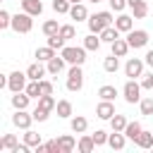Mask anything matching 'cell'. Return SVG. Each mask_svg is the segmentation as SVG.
Here are the masks:
<instances>
[{
	"label": "cell",
	"mask_w": 153,
	"mask_h": 153,
	"mask_svg": "<svg viewBox=\"0 0 153 153\" xmlns=\"http://www.w3.org/2000/svg\"><path fill=\"white\" fill-rule=\"evenodd\" d=\"M86 24H88V31H91V33H100L103 29H108V26L115 24V17H112V12L103 10V12L91 14V17L86 19Z\"/></svg>",
	"instance_id": "1"
},
{
	"label": "cell",
	"mask_w": 153,
	"mask_h": 153,
	"mask_svg": "<svg viewBox=\"0 0 153 153\" xmlns=\"http://www.w3.org/2000/svg\"><path fill=\"white\" fill-rule=\"evenodd\" d=\"M65 86H67V91H72V93H76V91L84 88V72H81V65H72V67H69Z\"/></svg>",
	"instance_id": "2"
},
{
	"label": "cell",
	"mask_w": 153,
	"mask_h": 153,
	"mask_svg": "<svg viewBox=\"0 0 153 153\" xmlns=\"http://www.w3.org/2000/svg\"><path fill=\"white\" fill-rule=\"evenodd\" d=\"M60 55L67 60V65H84L86 62V48H74V45H65L60 50Z\"/></svg>",
	"instance_id": "3"
},
{
	"label": "cell",
	"mask_w": 153,
	"mask_h": 153,
	"mask_svg": "<svg viewBox=\"0 0 153 153\" xmlns=\"http://www.w3.org/2000/svg\"><path fill=\"white\" fill-rule=\"evenodd\" d=\"M141 84H136V79H127V84H124V88H122V96H124V100L129 103V105H134V103H139L143 96H141Z\"/></svg>",
	"instance_id": "4"
},
{
	"label": "cell",
	"mask_w": 153,
	"mask_h": 153,
	"mask_svg": "<svg viewBox=\"0 0 153 153\" xmlns=\"http://www.w3.org/2000/svg\"><path fill=\"white\" fill-rule=\"evenodd\" d=\"M33 29V19L29 12H22V14H12V31L17 33H29Z\"/></svg>",
	"instance_id": "5"
},
{
	"label": "cell",
	"mask_w": 153,
	"mask_h": 153,
	"mask_svg": "<svg viewBox=\"0 0 153 153\" xmlns=\"http://www.w3.org/2000/svg\"><path fill=\"white\" fill-rule=\"evenodd\" d=\"M26 84H29V76H26V72H10L7 74V88L12 91V93H17V91H26Z\"/></svg>",
	"instance_id": "6"
},
{
	"label": "cell",
	"mask_w": 153,
	"mask_h": 153,
	"mask_svg": "<svg viewBox=\"0 0 153 153\" xmlns=\"http://www.w3.org/2000/svg\"><path fill=\"white\" fill-rule=\"evenodd\" d=\"M127 43H129L131 48H146V45H148V31H143V29H131V31L127 33Z\"/></svg>",
	"instance_id": "7"
},
{
	"label": "cell",
	"mask_w": 153,
	"mask_h": 153,
	"mask_svg": "<svg viewBox=\"0 0 153 153\" xmlns=\"http://www.w3.org/2000/svg\"><path fill=\"white\" fill-rule=\"evenodd\" d=\"M143 60L141 57H129L127 60V65H124V74L129 76V79H139V76H143Z\"/></svg>",
	"instance_id": "8"
},
{
	"label": "cell",
	"mask_w": 153,
	"mask_h": 153,
	"mask_svg": "<svg viewBox=\"0 0 153 153\" xmlns=\"http://www.w3.org/2000/svg\"><path fill=\"white\" fill-rule=\"evenodd\" d=\"M31 122H36L33 115H29L26 110H14V115H12V124H14V127H19V129H31Z\"/></svg>",
	"instance_id": "9"
},
{
	"label": "cell",
	"mask_w": 153,
	"mask_h": 153,
	"mask_svg": "<svg viewBox=\"0 0 153 153\" xmlns=\"http://www.w3.org/2000/svg\"><path fill=\"white\" fill-rule=\"evenodd\" d=\"M115 115V105H112V100H100L98 105H96V117H100V120H108L110 122V117Z\"/></svg>",
	"instance_id": "10"
},
{
	"label": "cell",
	"mask_w": 153,
	"mask_h": 153,
	"mask_svg": "<svg viewBox=\"0 0 153 153\" xmlns=\"http://www.w3.org/2000/svg\"><path fill=\"white\" fill-rule=\"evenodd\" d=\"M45 72H48V67H43L38 60H36L33 65H29V67H26V76H29L31 81H41V79L45 76Z\"/></svg>",
	"instance_id": "11"
},
{
	"label": "cell",
	"mask_w": 153,
	"mask_h": 153,
	"mask_svg": "<svg viewBox=\"0 0 153 153\" xmlns=\"http://www.w3.org/2000/svg\"><path fill=\"white\" fill-rule=\"evenodd\" d=\"M108 146H110L112 151H122V148L127 146V134H124V131H112V134L108 136Z\"/></svg>",
	"instance_id": "12"
},
{
	"label": "cell",
	"mask_w": 153,
	"mask_h": 153,
	"mask_svg": "<svg viewBox=\"0 0 153 153\" xmlns=\"http://www.w3.org/2000/svg\"><path fill=\"white\" fill-rule=\"evenodd\" d=\"M69 17H72L74 22H86L91 14H88V10H86V5H84V2H74V5H72V10H69Z\"/></svg>",
	"instance_id": "13"
},
{
	"label": "cell",
	"mask_w": 153,
	"mask_h": 153,
	"mask_svg": "<svg viewBox=\"0 0 153 153\" xmlns=\"http://www.w3.org/2000/svg\"><path fill=\"white\" fill-rule=\"evenodd\" d=\"M69 127H72L74 134H84V131L88 129V120H86L84 115H72V117H69Z\"/></svg>",
	"instance_id": "14"
},
{
	"label": "cell",
	"mask_w": 153,
	"mask_h": 153,
	"mask_svg": "<svg viewBox=\"0 0 153 153\" xmlns=\"http://www.w3.org/2000/svg\"><path fill=\"white\" fill-rule=\"evenodd\" d=\"M76 148H79V153H93V151H96L93 136H91V134H81L79 141H76Z\"/></svg>",
	"instance_id": "15"
},
{
	"label": "cell",
	"mask_w": 153,
	"mask_h": 153,
	"mask_svg": "<svg viewBox=\"0 0 153 153\" xmlns=\"http://www.w3.org/2000/svg\"><path fill=\"white\" fill-rule=\"evenodd\" d=\"M115 26L120 29V33H129V31L134 29V17H129V14H120V17H115Z\"/></svg>",
	"instance_id": "16"
},
{
	"label": "cell",
	"mask_w": 153,
	"mask_h": 153,
	"mask_svg": "<svg viewBox=\"0 0 153 153\" xmlns=\"http://www.w3.org/2000/svg\"><path fill=\"white\" fill-rule=\"evenodd\" d=\"M29 100H31V96H29L26 91H17V93L12 96V108H14V110H26V108H29Z\"/></svg>",
	"instance_id": "17"
},
{
	"label": "cell",
	"mask_w": 153,
	"mask_h": 153,
	"mask_svg": "<svg viewBox=\"0 0 153 153\" xmlns=\"http://www.w3.org/2000/svg\"><path fill=\"white\" fill-rule=\"evenodd\" d=\"M22 10L29 12L31 17H38V14H43V2L41 0H22Z\"/></svg>",
	"instance_id": "18"
},
{
	"label": "cell",
	"mask_w": 153,
	"mask_h": 153,
	"mask_svg": "<svg viewBox=\"0 0 153 153\" xmlns=\"http://www.w3.org/2000/svg\"><path fill=\"white\" fill-rule=\"evenodd\" d=\"M65 65H67V60H65L62 55H60V57L55 55L53 60H48V62H45V67H48V74H55V76H57V74L65 69Z\"/></svg>",
	"instance_id": "19"
},
{
	"label": "cell",
	"mask_w": 153,
	"mask_h": 153,
	"mask_svg": "<svg viewBox=\"0 0 153 153\" xmlns=\"http://www.w3.org/2000/svg\"><path fill=\"white\" fill-rule=\"evenodd\" d=\"M57 143H60V151H62V153H72V151L76 148V139H74L72 134H62V136H57Z\"/></svg>",
	"instance_id": "20"
},
{
	"label": "cell",
	"mask_w": 153,
	"mask_h": 153,
	"mask_svg": "<svg viewBox=\"0 0 153 153\" xmlns=\"http://www.w3.org/2000/svg\"><path fill=\"white\" fill-rule=\"evenodd\" d=\"M55 110H57V117H62V120H69V117L74 115V110H72V103H69L67 98H62V100H57V105H55Z\"/></svg>",
	"instance_id": "21"
},
{
	"label": "cell",
	"mask_w": 153,
	"mask_h": 153,
	"mask_svg": "<svg viewBox=\"0 0 153 153\" xmlns=\"http://www.w3.org/2000/svg\"><path fill=\"white\" fill-rule=\"evenodd\" d=\"M110 48H112V55H117V57H124L127 53H129V43H127V38H117L115 43H110Z\"/></svg>",
	"instance_id": "22"
},
{
	"label": "cell",
	"mask_w": 153,
	"mask_h": 153,
	"mask_svg": "<svg viewBox=\"0 0 153 153\" xmlns=\"http://www.w3.org/2000/svg\"><path fill=\"white\" fill-rule=\"evenodd\" d=\"M57 53H55V48H50V45H43V48H36V53H33V57L38 60V62H48V60H53Z\"/></svg>",
	"instance_id": "23"
},
{
	"label": "cell",
	"mask_w": 153,
	"mask_h": 153,
	"mask_svg": "<svg viewBox=\"0 0 153 153\" xmlns=\"http://www.w3.org/2000/svg\"><path fill=\"white\" fill-rule=\"evenodd\" d=\"M134 143H136L139 148H146V151H151V148H153V131H146V129H143V131L136 136V141H134Z\"/></svg>",
	"instance_id": "24"
},
{
	"label": "cell",
	"mask_w": 153,
	"mask_h": 153,
	"mask_svg": "<svg viewBox=\"0 0 153 153\" xmlns=\"http://www.w3.org/2000/svg\"><path fill=\"white\" fill-rule=\"evenodd\" d=\"M117 38H120V29H117V26H115V24H112V26H108V29H103V31H100V41H103V43H115V41H117Z\"/></svg>",
	"instance_id": "25"
},
{
	"label": "cell",
	"mask_w": 153,
	"mask_h": 153,
	"mask_svg": "<svg viewBox=\"0 0 153 153\" xmlns=\"http://www.w3.org/2000/svg\"><path fill=\"white\" fill-rule=\"evenodd\" d=\"M17 146H19V141H17V136H14V134H5V136L0 139V151H7V153H12Z\"/></svg>",
	"instance_id": "26"
},
{
	"label": "cell",
	"mask_w": 153,
	"mask_h": 153,
	"mask_svg": "<svg viewBox=\"0 0 153 153\" xmlns=\"http://www.w3.org/2000/svg\"><path fill=\"white\" fill-rule=\"evenodd\" d=\"M117 88L115 86H110V84H103L100 88H98V96H100V100H115L117 98Z\"/></svg>",
	"instance_id": "27"
},
{
	"label": "cell",
	"mask_w": 153,
	"mask_h": 153,
	"mask_svg": "<svg viewBox=\"0 0 153 153\" xmlns=\"http://www.w3.org/2000/svg\"><path fill=\"white\" fill-rule=\"evenodd\" d=\"M103 69H105V72H110V74H115V72L120 69V57L110 53V55L103 60Z\"/></svg>",
	"instance_id": "28"
},
{
	"label": "cell",
	"mask_w": 153,
	"mask_h": 153,
	"mask_svg": "<svg viewBox=\"0 0 153 153\" xmlns=\"http://www.w3.org/2000/svg\"><path fill=\"white\" fill-rule=\"evenodd\" d=\"M100 43H103V41H100V33H88V36L84 38V48H86V50H98Z\"/></svg>",
	"instance_id": "29"
},
{
	"label": "cell",
	"mask_w": 153,
	"mask_h": 153,
	"mask_svg": "<svg viewBox=\"0 0 153 153\" xmlns=\"http://www.w3.org/2000/svg\"><path fill=\"white\" fill-rule=\"evenodd\" d=\"M143 131V127L139 124V122H127V127H124V134H127V139H131V141H136V136Z\"/></svg>",
	"instance_id": "30"
},
{
	"label": "cell",
	"mask_w": 153,
	"mask_h": 153,
	"mask_svg": "<svg viewBox=\"0 0 153 153\" xmlns=\"http://www.w3.org/2000/svg\"><path fill=\"white\" fill-rule=\"evenodd\" d=\"M60 26H62V24H57L55 19H45L43 26H41V31H43L45 36H53V33H60Z\"/></svg>",
	"instance_id": "31"
},
{
	"label": "cell",
	"mask_w": 153,
	"mask_h": 153,
	"mask_svg": "<svg viewBox=\"0 0 153 153\" xmlns=\"http://www.w3.org/2000/svg\"><path fill=\"white\" fill-rule=\"evenodd\" d=\"M110 127H112V131H124V127H127V117L115 112V115L110 117Z\"/></svg>",
	"instance_id": "32"
},
{
	"label": "cell",
	"mask_w": 153,
	"mask_h": 153,
	"mask_svg": "<svg viewBox=\"0 0 153 153\" xmlns=\"http://www.w3.org/2000/svg\"><path fill=\"white\" fill-rule=\"evenodd\" d=\"M24 141L31 146V148H36L38 143H43V139H41V134H36L33 129H24Z\"/></svg>",
	"instance_id": "33"
},
{
	"label": "cell",
	"mask_w": 153,
	"mask_h": 153,
	"mask_svg": "<svg viewBox=\"0 0 153 153\" xmlns=\"http://www.w3.org/2000/svg\"><path fill=\"white\" fill-rule=\"evenodd\" d=\"M139 108H141V115L151 117V115H153V96H143V98L139 100Z\"/></svg>",
	"instance_id": "34"
},
{
	"label": "cell",
	"mask_w": 153,
	"mask_h": 153,
	"mask_svg": "<svg viewBox=\"0 0 153 153\" xmlns=\"http://www.w3.org/2000/svg\"><path fill=\"white\" fill-rule=\"evenodd\" d=\"M148 14V5H146V0H141V2H136L134 7H131V17L134 19H143Z\"/></svg>",
	"instance_id": "35"
},
{
	"label": "cell",
	"mask_w": 153,
	"mask_h": 153,
	"mask_svg": "<svg viewBox=\"0 0 153 153\" xmlns=\"http://www.w3.org/2000/svg\"><path fill=\"white\" fill-rule=\"evenodd\" d=\"M55 105H57V100H55L53 96H41V98H38V108H43V110H48V112H53Z\"/></svg>",
	"instance_id": "36"
},
{
	"label": "cell",
	"mask_w": 153,
	"mask_h": 153,
	"mask_svg": "<svg viewBox=\"0 0 153 153\" xmlns=\"http://www.w3.org/2000/svg\"><path fill=\"white\" fill-rule=\"evenodd\" d=\"M53 10H55L57 14H69L72 2H69V0H53Z\"/></svg>",
	"instance_id": "37"
},
{
	"label": "cell",
	"mask_w": 153,
	"mask_h": 153,
	"mask_svg": "<svg viewBox=\"0 0 153 153\" xmlns=\"http://www.w3.org/2000/svg\"><path fill=\"white\" fill-rule=\"evenodd\" d=\"M65 43H67V38H62L60 33L48 36V45H50V48H55V50H62V48H65Z\"/></svg>",
	"instance_id": "38"
},
{
	"label": "cell",
	"mask_w": 153,
	"mask_h": 153,
	"mask_svg": "<svg viewBox=\"0 0 153 153\" xmlns=\"http://www.w3.org/2000/svg\"><path fill=\"white\" fill-rule=\"evenodd\" d=\"M26 93H29L31 98L38 100V98H41V81H31V79H29V84H26Z\"/></svg>",
	"instance_id": "39"
},
{
	"label": "cell",
	"mask_w": 153,
	"mask_h": 153,
	"mask_svg": "<svg viewBox=\"0 0 153 153\" xmlns=\"http://www.w3.org/2000/svg\"><path fill=\"white\" fill-rule=\"evenodd\" d=\"M91 136H93L96 146H105V143H108V136H110V134H108V131H103V129H96V131H93Z\"/></svg>",
	"instance_id": "40"
},
{
	"label": "cell",
	"mask_w": 153,
	"mask_h": 153,
	"mask_svg": "<svg viewBox=\"0 0 153 153\" xmlns=\"http://www.w3.org/2000/svg\"><path fill=\"white\" fill-rule=\"evenodd\" d=\"M0 29H12V14L7 10H0Z\"/></svg>",
	"instance_id": "41"
},
{
	"label": "cell",
	"mask_w": 153,
	"mask_h": 153,
	"mask_svg": "<svg viewBox=\"0 0 153 153\" xmlns=\"http://www.w3.org/2000/svg\"><path fill=\"white\" fill-rule=\"evenodd\" d=\"M60 36L69 41V38H74V36H76V29H74L72 24H62V26H60Z\"/></svg>",
	"instance_id": "42"
},
{
	"label": "cell",
	"mask_w": 153,
	"mask_h": 153,
	"mask_svg": "<svg viewBox=\"0 0 153 153\" xmlns=\"http://www.w3.org/2000/svg\"><path fill=\"white\" fill-rule=\"evenodd\" d=\"M31 115H33V120H36V122H45V120H48V115H50V112H48V110H43V108H38V105H36V108H33V112H31Z\"/></svg>",
	"instance_id": "43"
},
{
	"label": "cell",
	"mask_w": 153,
	"mask_h": 153,
	"mask_svg": "<svg viewBox=\"0 0 153 153\" xmlns=\"http://www.w3.org/2000/svg\"><path fill=\"white\" fill-rule=\"evenodd\" d=\"M141 88L143 91H153V72H148V74L141 76Z\"/></svg>",
	"instance_id": "44"
},
{
	"label": "cell",
	"mask_w": 153,
	"mask_h": 153,
	"mask_svg": "<svg viewBox=\"0 0 153 153\" xmlns=\"http://www.w3.org/2000/svg\"><path fill=\"white\" fill-rule=\"evenodd\" d=\"M108 2H110L112 12H122L124 7H129V5H127V0H108Z\"/></svg>",
	"instance_id": "45"
},
{
	"label": "cell",
	"mask_w": 153,
	"mask_h": 153,
	"mask_svg": "<svg viewBox=\"0 0 153 153\" xmlns=\"http://www.w3.org/2000/svg\"><path fill=\"white\" fill-rule=\"evenodd\" d=\"M41 96H53V84L41 79Z\"/></svg>",
	"instance_id": "46"
},
{
	"label": "cell",
	"mask_w": 153,
	"mask_h": 153,
	"mask_svg": "<svg viewBox=\"0 0 153 153\" xmlns=\"http://www.w3.org/2000/svg\"><path fill=\"white\" fill-rule=\"evenodd\" d=\"M45 148H48V153H62V151H60V143H57V139H50V141H45Z\"/></svg>",
	"instance_id": "47"
},
{
	"label": "cell",
	"mask_w": 153,
	"mask_h": 153,
	"mask_svg": "<svg viewBox=\"0 0 153 153\" xmlns=\"http://www.w3.org/2000/svg\"><path fill=\"white\" fill-rule=\"evenodd\" d=\"M143 62H146V65H148V67L153 69V50H148V53L143 55Z\"/></svg>",
	"instance_id": "48"
},
{
	"label": "cell",
	"mask_w": 153,
	"mask_h": 153,
	"mask_svg": "<svg viewBox=\"0 0 153 153\" xmlns=\"http://www.w3.org/2000/svg\"><path fill=\"white\" fill-rule=\"evenodd\" d=\"M136 2H141V0H127V5H129V7H134Z\"/></svg>",
	"instance_id": "49"
},
{
	"label": "cell",
	"mask_w": 153,
	"mask_h": 153,
	"mask_svg": "<svg viewBox=\"0 0 153 153\" xmlns=\"http://www.w3.org/2000/svg\"><path fill=\"white\" fill-rule=\"evenodd\" d=\"M69 2H72V5H74V2H84V0H69Z\"/></svg>",
	"instance_id": "50"
},
{
	"label": "cell",
	"mask_w": 153,
	"mask_h": 153,
	"mask_svg": "<svg viewBox=\"0 0 153 153\" xmlns=\"http://www.w3.org/2000/svg\"><path fill=\"white\" fill-rule=\"evenodd\" d=\"M91 2H103V0H91Z\"/></svg>",
	"instance_id": "51"
},
{
	"label": "cell",
	"mask_w": 153,
	"mask_h": 153,
	"mask_svg": "<svg viewBox=\"0 0 153 153\" xmlns=\"http://www.w3.org/2000/svg\"><path fill=\"white\" fill-rule=\"evenodd\" d=\"M151 151H153V148H151Z\"/></svg>",
	"instance_id": "52"
}]
</instances>
